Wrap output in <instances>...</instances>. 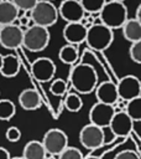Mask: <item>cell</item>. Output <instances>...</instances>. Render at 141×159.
<instances>
[{"mask_svg": "<svg viewBox=\"0 0 141 159\" xmlns=\"http://www.w3.org/2000/svg\"><path fill=\"white\" fill-rule=\"evenodd\" d=\"M69 81L75 93L89 94L98 86V73L95 68L88 63H78L72 67Z\"/></svg>", "mask_w": 141, "mask_h": 159, "instance_id": "1", "label": "cell"}, {"mask_svg": "<svg viewBox=\"0 0 141 159\" xmlns=\"http://www.w3.org/2000/svg\"><path fill=\"white\" fill-rule=\"evenodd\" d=\"M99 19L100 24H103L110 30L121 29V26L127 20V7L124 2L109 0L100 10Z\"/></svg>", "mask_w": 141, "mask_h": 159, "instance_id": "2", "label": "cell"}, {"mask_svg": "<svg viewBox=\"0 0 141 159\" xmlns=\"http://www.w3.org/2000/svg\"><path fill=\"white\" fill-rule=\"evenodd\" d=\"M114 40L113 30L108 29L103 24H93L87 29L85 43L93 51H105Z\"/></svg>", "mask_w": 141, "mask_h": 159, "instance_id": "3", "label": "cell"}, {"mask_svg": "<svg viewBox=\"0 0 141 159\" xmlns=\"http://www.w3.org/2000/svg\"><path fill=\"white\" fill-rule=\"evenodd\" d=\"M30 20H32L33 25L42 26L48 29L53 26L58 20V9L52 1L48 0H38V2L33 6L31 11H28Z\"/></svg>", "mask_w": 141, "mask_h": 159, "instance_id": "4", "label": "cell"}, {"mask_svg": "<svg viewBox=\"0 0 141 159\" xmlns=\"http://www.w3.org/2000/svg\"><path fill=\"white\" fill-rule=\"evenodd\" d=\"M49 31L46 27L32 25L24 30L22 47L28 50L30 52H40L43 51L49 43Z\"/></svg>", "mask_w": 141, "mask_h": 159, "instance_id": "5", "label": "cell"}, {"mask_svg": "<svg viewBox=\"0 0 141 159\" xmlns=\"http://www.w3.org/2000/svg\"><path fill=\"white\" fill-rule=\"evenodd\" d=\"M41 143L47 155L58 157L68 147V137L62 129L51 128L45 133Z\"/></svg>", "mask_w": 141, "mask_h": 159, "instance_id": "6", "label": "cell"}, {"mask_svg": "<svg viewBox=\"0 0 141 159\" xmlns=\"http://www.w3.org/2000/svg\"><path fill=\"white\" fill-rule=\"evenodd\" d=\"M116 89L119 99L124 102L141 97V82L136 76L132 75L121 77L116 83Z\"/></svg>", "mask_w": 141, "mask_h": 159, "instance_id": "7", "label": "cell"}, {"mask_svg": "<svg viewBox=\"0 0 141 159\" xmlns=\"http://www.w3.org/2000/svg\"><path fill=\"white\" fill-rule=\"evenodd\" d=\"M79 140H80V144L87 149H90V150L98 149L105 144L104 129L89 123L80 129Z\"/></svg>", "mask_w": 141, "mask_h": 159, "instance_id": "8", "label": "cell"}, {"mask_svg": "<svg viewBox=\"0 0 141 159\" xmlns=\"http://www.w3.org/2000/svg\"><path fill=\"white\" fill-rule=\"evenodd\" d=\"M24 30L16 24L0 27V43L7 50H17L22 46Z\"/></svg>", "mask_w": 141, "mask_h": 159, "instance_id": "9", "label": "cell"}, {"mask_svg": "<svg viewBox=\"0 0 141 159\" xmlns=\"http://www.w3.org/2000/svg\"><path fill=\"white\" fill-rule=\"evenodd\" d=\"M115 114V107L104 104V103H94L89 111V120L90 124H94L101 129L108 128L113 116Z\"/></svg>", "mask_w": 141, "mask_h": 159, "instance_id": "10", "label": "cell"}, {"mask_svg": "<svg viewBox=\"0 0 141 159\" xmlns=\"http://www.w3.org/2000/svg\"><path fill=\"white\" fill-rule=\"evenodd\" d=\"M56 65L48 57H38L31 65V71L33 77L38 82H49L56 75Z\"/></svg>", "mask_w": 141, "mask_h": 159, "instance_id": "11", "label": "cell"}, {"mask_svg": "<svg viewBox=\"0 0 141 159\" xmlns=\"http://www.w3.org/2000/svg\"><path fill=\"white\" fill-rule=\"evenodd\" d=\"M58 9V16H61L67 24L83 22L85 12L78 0H63Z\"/></svg>", "mask_w": 141, "mask_h": 159, "instance_id": "12", "label": "cell"}, {"mask_svg": "<svg viewBox=\"0 0 141 159\" xmlns=\"http://www.w3.org/2000/svg\"><path fill=\"white\" fill-rule=\"evenodd\" d=\"M108 128L114 137L125 138L134 132V122L124 111H115Z\"/></svg>", "mask_w": 141, "mask_h": 159, "instance_id": "13", "label": "cell"}, {"mask_svg": "<svg viewBox=\"0 0 141 159\" xmlns=\"http://www.w3.org/2000/svg\"><path fill=\"white\" fill-rule=\"evenodd\" d=\"M94 91H95V97L99 103L115 106L116 102L119 101L116 83L113 81H104V82L99 83Z\"/></svg>", "mask_w": 141, "mask_h": 159, "instance_id": "14", "label": "cell"}, {"mask_svg": "<svg viewBox=\"0 0 141 159\" xmlns=\"http://www.w3.org/2000/svg\"><path fill=\"white\" fill-rule=\"evenodd\" d=\"M62 34L67 43L78 46L79 43L85 41L87 26H84L83 22H69L66 24Z\"/></svg>", "mask_w": 141, "mask_h": 159, "instance_id": "15", "label": "cell"}, {"mask_svg": "<svg viewBox=\"0 0 141 159\" xmlns=\"http://www.w3.org/2000/svg\"><path fill=\"white\" fill-rule=\"evenodd\" d=\"M19 104L25 111H36L42 106V101L36 89L26 88L19 94Z\"/></svg>", "mask_w": 141, "mask_h": 159, "instance_id": "16", "label": "cell"}, {"mask_svg": "<svg viewBox=\"0 0 141 159\" xmlns=\"http://www.w3.org/2000/svg\"><path fill=\"white\" fill-rule=\"evenodd\" d=\"M19 14L20 10L10 0L0 1V26L16 22V20L19 19Z\"/></svg>", "mask_w": 141, "mask_h": 159, "instance_id": "17", "label": "cell"}, {"mask_svg": "<svg viewBox=\"0 0 141 159\" xmlns=\"http://www.w3.org/2000/svg\"><path fill=\"white\" fill-rule=\"evenodd\" d=\"M122 36L131 43L141 41V21L136 19H127L121 26Z\"/></svg>", "mask_w": 141, "mask_h": 159, "instance_id": "18", "label": "cell"}, {"mask_svg": "<svg viewBox=\"0 0 141 159\" xmlns=\"http://www.w3.org/2000/svg\"><path fill=\"white\" fill-rule=\"evenodd\" d=\"M21 68V63L20 60L15 56V55H6L2 56V65H1V70L0 73L6 77V78H11L15 77Z\"/></svg>", "mask_w": 141, "mask_h": 159, "instance_id": "19", "label": "cell"}, {"mask_svg": "<svg viewBox=\"0 0 141 159\" xmlns=\"http://www.w3.org/2000/svg\"><path fill=\"white\" fill-rule=\"evenodd\" d=\"M24 159H46V150L40 140H30L22 150Z\"/></svg>", "mask_w": 141, "mask_h": 159, "instance_id": "20", "label": "cell"}, {"mask_svg": "<svg viewBox=\"0 0 141 159\" xmlns=\"http://www.w3.org/2000/svg\"><path fill=\"white\" fill-rule=\"evenodd\" d=\"M58 57L66 65H70V66L75 65V62L78 60V48H77V46L69 45V43L62 46L61 50H59Z\"/></svg>", "mask_w": 141, "mask_h": 159, "instance_id": "21", "label": "cell"}, {"mask_svg": "<svg viewBox=\"0 0 141 159\" xmlns=\"http://www.w3.org/2000/svg\"><path fill=\"white\" fill-rule=\"evenodd\" d=\"M124 112L127 114V117L132 122H140L141 120V97L127 101L125 104Z\"/></svg>", "mask_w": 141, "mask_h": 159, "instance_id": "22", "label": "cell"}, {"mask_svg": "<svg viewBox=\"0 0 141 159\" xmlns=\"http://www.w3.org/2000/svg\"><path fill=\"white\" fill-rule=\"evenodd\" d=\"M16 113L15 103L10 99H0V120H10Z\"/></svg>", "mask_w": 141, "mask_h": 159, "instance_id": "23", "label": "cell"}, {"mask_svg": "<svg viewBox=\"0 0 141 159\" xmlns=\"http://www.w3.org/2000/svg\"><path fill=\"white\" fill-rule=\"evenodd\" d=\"M64 107H66L67 111L77 113L82 109L83 101H82V98L79 97L78 93H68L66 96V99H64Z\"/></svg>", "mask_w": 141, "mask_h": 159, "instance_id": "24", "label": "cell"}, {"mask_svg": "<svg viewBox=\"0 0 141 159\" xmlns=\"http://www.w3.org/2000/svg\"><path fill=\"white\" fill-rule=\"evenodd\" d=\"M78 1L80 2L84 12L90 15L99 14L106 2V0H78Z\"/></svg>", "mask_w": 141, "mask_h": 159, "instance_id": "25", "label": "cell"}, {"mask_svg": "<svg viewBox=\"0 0 141 159\" xmlns=\"http://www.w3.org/2000/svg\"><path fill=\"white\" fill-rule=\"evenodd\" d=\"M49 91L54 96H64L66 92H67V83L62 78H56L52 81L51 86H49Z\"/></svg>", "mask_w": 141, "mask_h": 159, "instance_id": "26", "label": "cell"}, {"mask_svg": "<svg viewBox=\"0 0 141 159\" xmlns=\"http://www.w3.org/2000/svg\"><path fill=\"white\" fill-rule=\"evenodd\" d=\"M57 159H84L83 153L74 147H67L58 157Z\"/></svg>", "mask_w": 141, "mask_h": 159, "instance_id": "27", "label": "cell"}, {"mask_svg": "<svg viewBox=\"0 0 141 159\" xmlns=\"http://www.w3.org/2000/svg\"><path fill=\"white\" fill-rule=\"evenodd\" d=\"M20 11H31L38 0H10Z\"/></svg>", "mask_w": 141, "mask_h": 159, "instance_id": "28", "label": "cell"}, {"mask_svg": "<svg viewBox=\"0 0 141 159\" xmlns=\"http://www.w3.org/2000/svg\"><path fill=\"white\" fill-rule=\"evenodd\" d=\"M129 55L134 62L141 63V41L131 43L130 50H129Z\"/></svg>", "mask_w": 141, "mask_h": 159, "instance_id": "29", "label": "cell"}, {"mask_svg": "<svg viewBox=\"0 0 141 159\" xmlns=\"http://www.w3.org/2000/svg\"><path fill=\"white\" fill-rule=\"evenodd\" d=\"M5 137H6V139L9 140V142H11V143H15V142H19L20 140V138H21V132H20V129L17 128V127H9L7 129H6V132H5Z\"/></svg>", "mask_w": 141, "mask_h": 159, "instance_id": "30", "label": "cell"}, {"mask_svg": "<svg viewBox=\"0 0 141 159\" xmlns=\"http://www.w3.org/2000/svg\"><path fill=\"white\" fill-rule=\"evenodd\" d=\"M113 159H141V158H140L139 152L125 149V150H121L118 154H115V157Z\"/></svg>", "mask_w": 141, "mask_h": 159, "instance_id": "31", "label": "cell"}, {"mask_svg": "<svg viewBox=\"0 0 141 159\" xmlns=\"http://www.w3.org/2000/svg\"><path fill=\"white\" fill-rule=\"evenodd\" d=\"M17 20H19V24H16V25L22 29V26H27V25H28V22H30V16L24 15V16H21V17L17 19Z\"/></svg>", "mask_w": 141, "mask_h": 159, "instance_id": "32", "label": "cell"}, {"mask_svg": "<svg viewBox=\"0 0 141 159\" xmlns=\"http://www.w3.org/2000/svg\"><path fill=\"white\" fill-rule=\"evenodd\" d=\"M0 159H10V153L4 147H0Z\"/></svg>", "mask_w": 141, "mask_h": 159, "instance_id": "33", "label": "cell"}, {"mask_svg": "<svg viewBox=\"0 0 141 159\" xmlns=\"http://www.w3.org/2000/svg\"><path fill=\"white\" fill-rule=\"evenodd\" d=\"M134 19H136L137 21H141V5L137 6V9H136V16Z\"/></svg>", "mask_w": 141, "mask_h": 159, "instance_id": "34", "label": "cell"}, {"mask_svg": "<svg viewBox=\"0 0 141 159\" xmlns=\"http://www.w3.org/2000/svg\"><path fill=\"white\" fill-rule=\"evenodd\" d=\"M84 159H101V158L95 157V155H88V157H84Z\"/></svg>", "mask_w": 141, "mask_h": 159, "instance_id": "35", "label": "cell"}, {"mask_svg": "<svg viewBox=\"0 0 141 159\" xmlns=\"http://www.w3.org/2000/svg\"><path fill=\"white\" fill-rule=\"evenodd\" d=\"M1 65H2V55L0 53V70H1Z\"/></svg>", "mask_w": 141, "mask_h": 159, "instance_id": "36", "label": "cell"}, {"mask_svg": "<svg viewBox=\"0 0 141 159\" xmlns=\"http://www.w3.org/2000/svg\"><path fill=\"white\" fill-rule=\"evenodd\" d=\"M111 1H118V2H124L125 0H111Z\"/></svg>", "mask_w": 141, "mask_h": 159, "instance_id": "37", "label": "cell"}, {"mask_svg": "<svg viewBox=\"0 0 141 159\" xmlns=\"http://www.w3.org/2000/svg\"><path fill=\"white\" fill-rule=\"evenodd\" d=\"M48 1H52V0H48Z\"/></svg>", "mask_w": 141, "mask_h": 159, "instance_id": "38", "label": "cell"}]
</instances>
